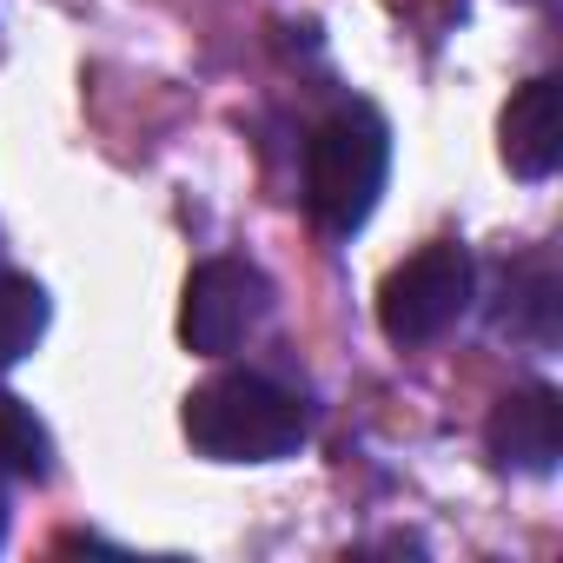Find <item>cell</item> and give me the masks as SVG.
Listing matches in <instances>:
<instances>
[{
  "mask_svg": "<svg viewBox=\"0 0 563 563\" xmlns=\"http://www.w3.org/2000/svg\"><path fill=\"white\" fill-rule=\"evenodd\" d=\"M179 431L212 464H278L312 438V411L292 385L265 372H219L186 391Z\"/></svg>",
  "mask_w": 563,
  "mask_h": 563,
  "instance_id": "obj_1",
  "label": "cell"
},
{
  "mask_svg": "<svg viewBox=\"0 0 563 563\" xmlns=\"http://www.w3.org/2000/svg\"><path fill=\"white\" fill-rule=\"evenodd\" d=\"M272 312V278L252 258H206L186 278V299H179V339L199 358H225L239 352Z\"/></svg>",
  "mask_w": 563,
  "mask_h": 563,
  "instance_id": "obj_4",
  "label": "cell"
},
{
  "mask_svg": "<svg viewBox=\"0 0 563 563\" xmlns=\"http://www.w3.org/2000/svg\"><path fill=\"white\" fill-rule=\"evenodd\" d=\"M484 451L497 471H523V477H550L563 457V398L550 385H523L510 398H497L490 424H484Z\"/></svg>",
  "mask_w": 563,
  "mask_h": 563,
  "instance_id": "obj_5",
  "label": "cell"
},
{
  "mask_svg": "<svg viewBox=\"0 0 563 563\" xmlns=\"http://www.w3.org/2000/svg\"><path fill=\"white\" fill-rule=\"evenodd\" d=\"M504 299H510V306H497V325H504L510 339H530V345H550V339H556V272H550V258L510 265Z\"/></svg>",
  "mask_w": 563,
  "mask_h": 563,
  "instance_id": "obj_7",
  "label": "cell"
},
{
  "mask_svg": "<svg viewBox=\"0 0 563 563\" xmlns=\"http://www.w3.org/2000/svg\"><path fill=\"white\" fill-rule=\"evenodd\" d=\"M477 299V265L457 239H438L424 252H411L405 265H391L385 292H378V325L391 345H431L444 339Z\"/></svg>",
  "mask_w": 563,
  "mask_h": 563,
  "instance_id": "obj_3",
  "label": "cell"
},
{
  "mask_svg": "<svg viewBox=\"0 0 563 563\" xmlns=\"http://www.w3.org/2000/svg\"><path fill=\"white\" fill-rule=\"evenodd\" d=\"M391 179V126L378 107L352 100L339 113H325L306 140V212L319 219V232L352 239Z\"/></svg>",
  "mask_w": 563,
  "mask_h": 563,
  "instance_id": "obj_2",
  "label": "cell"
},
{
  "mask_svg": "<svg viewBox=\"0 0 563 563\" xmlns=\"http://www.w3.org/2000/svg\"><path fill=\"white\" fill-rule=\"evenodd\" d=\"M497 153H504V166H510L517 179H530V186L563 166V87H556L550 74H537V80H523V87L510 93V107H504V120H497Z\"/></svg>",
  "mask_w": 563,
  "mask_h": 563,
  "instance_id": "obj_6",
  "label": "cell"
},
{
  "mask_svg": "<svg viewBox=\"0 0 563 563\" xmlns=\"http://www.w3.org/2000/svg\"><path fill=\"white\" fill-rule=\"evenodd\" d=\"M0 471L21 477V484H47L54 477V431L14 391H0Z\"/></svg>",
  "mask_w": 563,
  "mask_h": 563,
  "instance_id": "obj_9",
  "label": "cell"
},
{
  "mask_svg": "<svg viewBox=\"0 0 563 563\" xmlns=\"http://www.w3.org/2000/svg\"><path fill=\"white\" fill-rule=\"evenodd\" d=\"M54 325V299L41 278H21V272H0V378H8Z\"/></svg>",
  "mask_w": 563,
  "mask_h": 563,
  "instance_id": "obj_8",
  "label": "cell"
}]
</instances>
